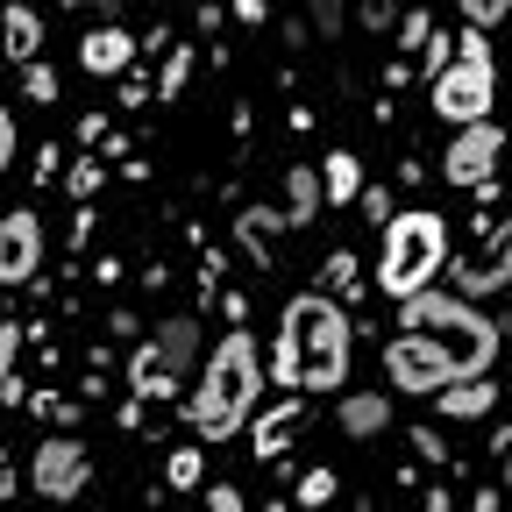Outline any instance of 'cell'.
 <instances>
[{"mask_svg":"<svg viewBox=\"0 0 512 512\" xmlns=\"http://www.w3.org/2000/svg\"><path fill=\"white\" fill-rule=\"evenodd\" d=\"M271 377L285 392H342L349 377V313L335 306V292H299L278 320L271 342Z\"/></svg>","mask_w":512,"mask_h":512,"instance_id":"6da1fadb","label":"cell"},{"mask_svg":"<svg viewBox=\"0 0 512 512\" xmlns=\"http://www.w3.org/2000/svg\"><path fill=\"white\" fill-rule=\"evenodd\" d=\"M271 363L256 356V342L242 328H228L200 370V399H192V427H200V441H228L249 413H256V392H264Z\"/></svg>","mask_w":512,"mask_h":512,"instance_id":"7a4b0ae2","label":"cell"},{"mask_svg":"<svg viewBox=\"0 0 512 512\" xmlns=\"http://www.w3.org/2000/svg\"><path fill=\"white\" fill-rule=\"evenodd\" d=\"M399 328L434 335L448 349V363H456V377H484L498 363V342H505V328H498L470 292H434V285L413 292V299H399Z\"/></svg>","mask_w":512,"mask_h":512,"instance_id":"3957f363","label":"cell"},{"mask_svg":"<svg viewBox=\"0 0 512 512\" xmlns=\"http://www.w3.org/2000/svg\"><path fill=\"white\" fill-rule=\"evenodd\" d=\"M448 271V221L434 207H406L384 221V249H377V292L413 299Z\"/></svg>","mask_w":512,"mask_h":512,"instance_id":"277c9868","label":"cell"},{"mask_svg":"<svg viewBox=\"0 0 512 512\" xmlns=\"http://www.w3.org/2000/svg\"><path fill=\"white\" fill-rule=\"evenodd\" d=\"M427 86H434V93H427V107H434L441 121H456V128L491 114V100H498V64H491V43H484V29H477V22L456 36V57H448Z\"/></svg>","mask_w":512,"mask_h":512,"instance_id":"5b68a950","label":"cell"},{"mask_svg":"<svg viewBox=\"0 0 512 512\" xmlns=\"http://www.w3.org/2000/svg\"><path fill=\"white\" fill-rule=\"evenodd\" d=\"M384 377H392V392H441V384H456V363H448V349L420 328H399L392 342H384Z\"/></svg>","mask_w":512,"mask_h":512,"instance_id":"8992f818","label":"cell"},{"mask_svg":"<svg viewBox=\"0 0 512 512\" xmlns=\"http://www.w3.org/2000/svg\"><path fill=\"white\" fill-rule=\"evenodd\" d=\"M505 150H512V128H491V114H484V121H463L456 143L441 150V178L477 192V185L498 178V157H505Z\"/></svg>","mask_w":512,"mask_h":512,"instance_id":"52a82bcc","label":"cell"},{"mask_svg":"<svg viewBox=\"0 0 512 512\" xmlns=\"http://www.w3.org/2000/svg\"><path fill=\"white\" fill-rule=\"evenodd\" d=\"M29 484H36L50 505L79 498V491L93 484V463H86V448H79L72 434H50V441H36V456H29Z\"/></svg>","mask_w":512,"mask_h":512,"instance_id":"ba28073f","label":"cell"},{"mask_svg":"<svg viewBox=\"0 0 512 512\" xmlns=\"http://www.w3.org/2000/svg\"><path fill=\"white\" fill-rule=\"evenodd\" d=\"M448 271H456V292H470V299L505 292L512 285V221H498L470 256H448Z\"/></svg>","mask_w":512,"mask_h":512,"instance_id":"9c48e42d","label":"cell"},{"mask_svg":"<svg viewBox=\"0 0 512 512\" xmlns=\"http://www.w3.org/2000/svg\"><path fill=\"white\" fill-rule=\"evenodd\" d=\"M43 271V221L29 207H15L8 221H0V278L8 285H29Z\"/></svg>","mask_w":512,"mask_h":512,"instance_id":"30bf717a","label":"cell"},{"mask_svg":"<svg viewBox=\"0 0 512 512\" xmlns=\"http://www.w3.org/2000/svg\"><path fill=\"white\" fill-rule=\"evenodd\" d=\"M79 64H86L93 79H114V72L136 64V36H128V29H86L79 36Z\"/></svg>","mask_w":512,"mask_h":512,"instance_id":"8fae6325","label":"cell"},{"mask_svg":"<svg viewBox=\"0 0 512 512\" xmlns=\"http://www.w3.org/2000/svg\"><path fill=\"white\" fill-rule=\"evenodd\" d=\"M150 349H157V363H164L171 377H178V370H192V363H200V320H192V313H171L164 328H157V342H150Z\"/></svg>","mask_w":512,"mask_h":512,"instance_id":"7c38bea8","label":"cell"},{"mask_svg":"<svg viewBox=\"0 0 512 512\" xmlns=\"http://www.w3.org/2000/svg\"><path fill=\"white\" fill-rule=\"evenodd\" d=\"M434 399H441L448 420H484V413L498 406V384H491V377H456V384H441Z\"/></svg>","mask_w":512,"mask_h":512,"instance_id":"4fadbf2b","label":"cell"},{"mask_svg":"<svg viewBox=\"0 0 512 512\" xmlns=\"http://www.w3.org/2000/svg\"><path fill=\"white\" fill-rule=\"evenodd\" d=\"M384 427H392V399H384V392H349L342 399V434L349 441H370Z\"/></svg>","mask_w":512,"mask_h":512,"instance_id":"5bb4252c","label":"cell"},{"mask_svg":"<svg viewBox=\"0 0 512 512\" xmlns=\"http://www.w3.org/2000/svg\"><path fill=\"white\" fill-rule=\"evenodd\" d=\"M278 228H292V214H285V207H249V214L235 221V242L256 256V264H271V242H278Z\"/></svg>","mask_w":512,"mask_h":512,"instance_id":"9a60e30c","label":"cell"},{"mask_svg":"<svg viewBox=\"0 0 512 512\" xmlns=\"http://www.w3.org/2000/svg\"><path fill=\"white\" fill-rule=\"evenodd\" d=\"M320 207H328V178H313L306 164H292L285 171V214H292V228H306Z\"/></svg>","mask_w":512,"mask_h":512,"instance_id":"2e32d148","label":"cell"},{"mask_svg":"<svg viewBox=\"0 0 512 512\" xmlns=\"http://www.w3.org/2000/svg\"><path fill=\"white\" fill-rule=\"evenodd\" d=\"M320 178H328V207H356L363 200V164L349 150H335L328 164H320Z\"/></svg>","mask_w":512,"mask_h":512,"instance_id":"e0dca14e","label":"cell"},{"mask_svg":"<svg viewBox=\"0 0 512 512\" xmlns=\"http://www.w3.org/2000/svg\"><path fill=\"white\" fill-rule=\"evenodd\" d=\"M292 434H299V399H285V406H271L264 420H256V456H285Z\"/></svg>","mask_w":512,"mask_h":512,"instance_id":"ac0fdd59","label":"cell"},{"mask_svg":"<svg viewBox=\"0 0 512 512\" xmlns=\"http://www.w3.org/2000/svg\"><path fill=\"white\" fill-rule=\"evenodd\" d=\"M15 363H22V328H15V320H0V399H8V406H22V377H15Z\"/></svg>","mask_w":512,"mask_h":512,"instance_id":"d6986e66","label":"cell"},{"mask_svg":"<svg viewBox=\"0 0 512 512\" xmlns=\"http://www.w3.org/2000/svg\"><path fill=\"white\" fill-rule=\"evenodd\" d=\"M36 50H43V22L15 0V8H8V57H15V64H29Z\"/></svg>","mask_w":512,"mask_h":512,"instance_id":"ffe728a7","label":"cell"},{"mask_svg":"<svg viewBox=\"0 0 512 512\" xmlns=\"http://www.w3.org/2000/svg\"><path fill=\"white\" fill-rule=\"evenodd\" d=\"M164 477H171L178 491H200V448H178V456L164 463Z\"/></svg>","mask_w":512,"mask_h":512,"instance_id":"44dd1931","label":"cell"},{"mask_svg":"<svg viewBox=\"0 0 512 512\" xmlns=\"http://www.w3.org/2000/svg\"><path fill=\"white\" fill-rule=\"evenodd\" d=\"M463 8V22H477V29H498L505 15H512V0H456Z\"/></svg>","mask_w":512,"mask_h":512,"instance_id":"7402d4cb","label":"cell"},{"mask_svg":"<svg viewBox=\"0 0 512 512\" xmlns=\"http://www.w3.org/2000/svg\"><path fill=\"white\" fill-rule=\"evenodd\" d=\"M349 285H356V256L335 249V256H328V271H320V292H349Z\"/></svg>","mask_w":512,"mask_h":512,"instance_id":"603a6c76","label":"cell"},{"mask_svg":"<svg viewBox=\"0 0 512 512\" xmlns=\"http://www.w3.org/2000/svg\"><path fill=\"white\" fill-rule=\"evenodd\" d=\"M427 43H434V15H427V8H413V15L399 22V50H427Z\"/></svg>","mask_w":512,"mask_h":512,"instance_id":"cb8c5ba5","label":"cell"},{"mask_svg":"<svg viewBox=\"0 0 512 512\" xmlns=\"http://www.w3.org/2000/svg\"><path fill=\"white\" fill-rule=\"evenodd\" d=\"M292 498H299V505H328V498H335V470H306Z\"/></svg>","mask_w":512,"mask_h":512,"instance_id":"d4e9b609","label":"cell"},{"mask_svg":"<svg viewBox=\"0 0 512 512\" xmlns=\"http://www.w3.org/2000/svg\"><path fill=\"white\" fill-rule=\"evenodd\" d=\"M185 79H192V50H171V57H164V79H157V93L171 100V93H185Z\"/></svg>","mask_w":512,"mask_h":512,"instance_id":"484cf974","label":"cell"},{"mask_svg":"<svg viewBox=\"0 0 512 512\" xmlns=\"http://www.w3.org/2000/svg\"><path fill=\"white\" fill-rule=\"evenodd\" d=\"M22 86H29V100H57V72H50V64H22Z\"/></svg>","mask_w":512,"mask_h":512,"instance_id":"4316f807","label":"cell"},{"mask_svg":"<svg viewBox=\"0 0 512 512\" xmlns=\"http://www.w3.org/2000/svg\"><path fill=\"white\" fill-rule=\"evenodd\" d=\"M64 185H72V200H93V192H100V164H86V157H79Z\"/></svg>","mask_w":512,"mask_h":512,"instance_id":"83f0119b","label":"cell"},{"mask_svg":"<svg viewBox=\"0 0 512 512\" xmlns=\"http://www.w3.org/2000/svg\"><path fill=\"white\" fill-rule=\"evenodd\" d=\"M207 505H214V512H242V491H235V484H214Z\"/></svg>","mask_w":512,"mask_h":512,"instance_id":"f1b7e54d","label":"cell"},{"mask_svg":"<svg viewBox=\"0 0 512 512\" xmlns=\"http://www.w3.org/2000/svg\"><path fill=\"white\" fill-rule=\"evenodd\" d=\"M313 15H320V36H335V29H342V8H335V0H313Z\"/></svg>","mask_w":512,"mask_h":512,"instance_id":"f546056e","label":"cell"},{"mask_svg":"<svg viewBox=\"0 0 512 512\" xmlns=\"http://www.w3.org/2000/svg\"><path fill=\"white\" fill-rule=\"evenodd\" d=\"M363 8H370V22H392V8H384V0H363Z\"/></svg>","mask_w":512,"mask_h":512,"instance_id":"4dcf8cb0","label":"cell"},{"mask_svg":"<svg viewBox=\"0 0 512 512\" xmlns=\"http://www.w3.org/2000/svg\"><path fill=\"white\" fill-rule=\"evenodd\" d=\"M505 484H512V441H505Z\"/></svg>","mask_w":512,"mask_h":512,"instance_id":"1f68e13d","label":"cell"},{"mask_svg":"<svg viewBox=\"0 0 512 512\" xmlns=\"http://www.w3.org/2000/svg\"><path fill=\"white\" fill-rule=\"evenodd\" d=\"M505 128H512V121H505Z\"/></svg>","mask_w":512,"mask_h":512,"instance_id":"d6a6232c","label":"cell"}]
</instances>
